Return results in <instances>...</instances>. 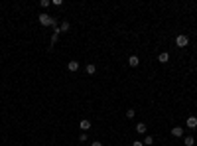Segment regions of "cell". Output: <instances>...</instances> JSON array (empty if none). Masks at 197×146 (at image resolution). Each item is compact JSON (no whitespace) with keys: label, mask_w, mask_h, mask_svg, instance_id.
I'll return each mask as SVG.
<instances>
[{"label":"cell","mask_w":197,"mask_h":146,"mask_svg":"<svg viewBox=\"0 0 197 146\" xmlns=\"http://www.w3.org/2000/svg\"><path fill=\"white\" fill-rule=\"evenodd\" d=\"M39 24L41 26H51V28H55L57 26V22H55V18L53 16H49V14H39Z\"/></svg>","instance_id":"cell-1"},{"label":"cell","mask_w":197,"mask_h":146,"mask_svg":"<svg viewBox=\"0 0 197 146\" xmlns=\"http://www.w3.org/2000/svg\"><path fill=\"white\" fill-rule=\"evenodd\" d=\"M187 44H189V38L183 36V34H179V36L176 38V46L177 47H187Z\"/></svg>","instance_id":"cell-2"},{"label":"cell","mask_w":197,"mask_h":146,"mask_svg":"<svg viewBox=\"0 0 197 146\" xmlns=\"http://www.w3.org/2000/svg\"><path fill=\"white\" fill-rule=\"evenodd\" d=\"M185 125H187V128H197V117H187V120H185Z\"/></svg>","instance_id":"cell-3"},{"label":"cell","mask_w":197,"mask_h":146,"mask_svg":"<svg viewBox=\"0 0 197 146\" xmlns=\"http://www.w3.org/2000/svg\"><path fill=\"white\" fill-rule=\"evenodd\" d=\"M171 136L181 138V136H183V128H181V126H173V128H171Z\"/></svg>","instance_id":"cell-4"},{"label":"cell","mask_w":197,"mask_h":146,"mask_svg":"<svg viewBox=\"0 0 197 146\" xmlns=\"http://www.w3.org/2000/svg\"><path fill=\"white\" fill-rule=\"evenodd\" d=\"M158 61H160V63H168V61H170V53L162 52L160 55H158Z\"/></svg>","instance_id":"cell-5"},{"label":"cell","mask_w":197,"mask_h":146,"mask_svg":"<svg viewBox=\"0 0 197 146\" xmlns=\"http://www.w3.org/2000/svg\"><path fill=\"white\" fill-rule=\"evenodd\" d=\"M79 126H81V130L85 132V130H89V128H91V120L83 119V120H81V122H79Z\"/></svg>","instance_id":"cell-6"},{"label":"cell","mask_w":197,"mask_h":146,"mask_svg":"<svg viewBox=\"0 0 197 146\" xmlns=\"http://www.w3.org/2000/svg\"><path fill=\"white\" fill-rule=\"evenodd\" d=\"M128 63H130V67H138L140 65V59H138L136 55H130V57H128Z\"/></svg>","instance_id":"cell-7"},{"label":"cell","mask_w":197,"mask_h":146,"mask_svg":"<svg viewBox=\"0 0 197 146\" xmlns=\"http://www.w3.org/2000/svg\"><path fill=\"white\" fill-rule=\"evenodd\" d=\"M67 69H69V71H77L79 69V61H69V63H67Z\"/></svg>","instance_id":"cell-8"},{"label":"cell","mask_w":197,"mask_h":146,"mask_svg":"<svg viewBox=\"0 0 197 146\" xmlns=\"http://www.w3.org/2000/svg\"><path fill=\"white\" fill-rule=\"evenodd\" d=\"M69 28H71V26H69V22H67V20H63L61 24H59V30H61V32H69Z\"/></svg>","instance_id":"cell-9"},{"label":"cell","mask_w":197,"mask_h":146,"mask_svg":"<svg viewBox=\"0 0 197 146\" xmlns=\"http://www.w3.org/2000/svg\"><path fill=\"white\" fill-rule=\"evenodd\" d=\"M136 132H140V134L146 132V125H144V122H138V125H136Z\"/></svg>","instance_id":"cell-10"},{"label":"cell","mask_w":197,"mask_h":146,"mask_svg":"<svg viewBox=\"0 0 197 146\" xmlns=\"http://www.w3.org/2000/svg\"><path fill=\"white\" fill-rule=\"evenodd\" d=\"M85 69H87V73H89V75H93V73L97 71V65H95V63H89V65H87Z\"/></svg>","instance_id":"cell-11"},{"label":"cell","mask_w":197,"mask_h":146,"mask_svg":"<svg viewBox=\"0 0 197 146\" xmlns=\"http://www.w3.org/2000/svg\"><path fill=\"white\" fill-rule=\"evenodd\" d=\"M183 144H185V146H193V144H195L193 136H185V138H183Z\"/></svg>","instance_id":"cell-12"},{"label":"cell","mask_w":197,"mask_h":146,"mask_svg":"<svg viewBox=\"0 0 197 146\" xmlns=\"http://www.w3.org/2000/svg\"><path fill=\"white\" fill-rule=\"evenodd\" d=\"M144 144L146 146H152V144H154V136H150V134H148V136H146V140H144Z\"/></svg>","instance_id":"cell-13"},{"label":"cell","mask_w":197,"mask_h":146,"mask_svg":"<svg viewBox=\"0 0 197 146\" xmlns=\"http://www.w3.org/2000/svg\"><path fill=\"white\" fill-rule=\"evenodd\" d=\"M134 115H136V111L128 109V111H126V119H134Z\"/></svg>","instance_id":"cell-14"},{"label":"cell","mask_w":197,"mask_h":146,"mask_svg":"<svg viewBox=\"0 0 197 146\" xmlns=\"http://www.w3.org/2000/svg\"><path fill=\"white\" fill-rule=\"evenodd\" d=\"M79 142H87V134L81 132V136H79Z\"/></svg>","instance_id":"cell-15"},{"label":"cell","mask_w":197,"mask_h":146,"mask_svg":"<svg viewBox=\"0 0 197 146\" xmlns=\"http://www.w3.org/2000/svg\"><path fill=\"white\" fill-rule=\"evenodd\" d=\"M132 146H144V142H140V140H134V142H132Z\"/></svg>","instance_id":"cell-16"},{"label":"cell","mask_w":197,"mask_h":146,"mask_svg":"<svg viewBox=\"0 0 197 146\" xmlns=\"http://www.w3.org/2000/svg\"><path fill=\"white\" fill-rule=\"evenodd\" d=\"M91 146H103V142H98V140H97V142H93Z\"/></svg>","instance_id":"cell-17"}]
</instances>
